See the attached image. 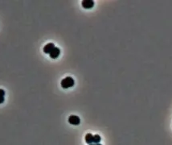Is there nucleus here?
<instances>
[{
	"label": "nucleus",
	"instance_id": "0eeeda50",
	"mask_svg": "<svg viewBox=\"0 0 172 145\" xmlns=\"http://www.w3.org/2000/svg\"><path fill=\"white\" fill-rule=\"evenodd\" d=\"M101 140H102V138H101V136H100L99 135H95V136H93V143H94V144L100 143Z\"/></svg>",
	"mask_w": 172,
	"mask_h": 145
},
{
	"label": "nucleus",
	"instance_id": "7ed1b4c3",
	"mask_svg": "<svg viewBox=\"0 0 172 145\" xmlns=\"http://www.w3.org/2000/svg\"><path fill=\"white\" fill-rule=\"evenodd\" d=\"M82 7L85 9H90L94 6V1L93 0H83L81 2Z\"/></svg>",
	"mask_w": 172,
	"mask_h": 145
},
{
	"label": "nucleus",
	"instance_id": "1a4fd4ad",
	"mask_svg": "<svg viewBox=\"0 0 172 145\" xmlns=\"http://www.w3.org/2000/svg\"><path fill=\"white\" fill-rule=\"evenodd\" d=\"M4 97H3V96H0V104H2V103H3V101H4Z\"/></svg>",
	"mask_w": 172,
	"mask_h": 145
},
{
	"label": "nucleus",
	"instance_id": "f03ea898",
	"mask_svg": "<svg viewBox=\"0 0 172 145\" xmlns=\"http://www.w3.org/2000/svg\"><path fill=\"white\" fill-rule=\"evenodd\" d=\"M68 123L72 125H79L80 123V119L77 115H71L68 118Z\"/></svg>",
	"mask_w": 172,
	"mask_h": 145
},
{
	"label": "nucleus",
	"instance_id": "39448f33",
	"mask_svg": "<svg viewBox=\"0 0 172 145\" xmlns=\"http://www.w3.org/2000/svg\"><path fill=\"white\" fill-rule=\"evenodd\" d=\"M54 48H55V45L53 43H48V45H46L45 46H44V52H45V53H48V54H49L53 49H54Z\"/></svg>",
	"mask_w": 172,
	"mask_h": 145
},
{
	"label": "nucleus",
	"instance_id": "9d476101",
	"mask_svg": "<svg viewBox=\"0 0 172 145\" xmlns=\"http://www.w3.org/2000/svg\"><path fill=\"white\" fill-rule=\"evenodd\" d=\"M95 145H102L101 143H97V144H95Z\"/></svg>",
	"mask_w": 172,
	"mask_h": 145
},
{
	"label": "nucleus",
	"instance_id": "6e6552de",
	"mask_svg": "<svg viewBox=\"0 0 172 145\" xmlns=\"http://www.w3.org/2000/svg\"><path fill=\"white\" fill-rule=\"evenodd\" d=\"M4 95H5V91L3 89H0V96L4 97Z\"/></svg>",
	"mask_w": 172,
	"mask_h": 145
},
{
	"label": "nucleus",
	"instance_id": "423d86ee",
	"mask_svg": "<svg viewBox=\"0 0 172 145\" xmlns=\"http://www.w3.org/2000/svg\"><path fill=\"white\" fill-rule=\"evenodd\" d=\"M85 142L88 144H92L93 143V136L91 133H88L85 136Z\"/></svg>",
	"mask_w": 172,
	"mask_h": 145
},
{
	"label": "nucleus",
	"instance_id": "20e7f679",
	"mask_svg": "<svg viewBox=\"0 0 172 145\" xmlns=\"http://www.w3.org/2000/svg\"><path fill=\"white\" fill-rule=\"evenodd\" d=\"M60 49L55 47L54 49L49 53V56L51 58H52V59H56V58L60 56Z\"/></svg>",
	"mask_w": 172,
	"mask_h": 145
},
{
	"label": "nucleus",
	"instance_id": "9b49d317",
	"mask_svg": "<svg viewBox=\"0 0 172 145\" xmlns=\"http://www.w3.org/2000/svg\"><path fill=\"white\" fill-rule=\"evenodd\" d=\"M89 145H95V144H93V143H92V144H89Z\"/></svg>",
	"mask_w": 172,
	"mask_h": 145
},
{
	"label": "nucleus",
	"instance_id": "f257e3e1",
	"mask_svg": "<svg viewBox=\"0 0 172 145\" xmlns=\"http://www.w3.org/2000/svg\"><path fill=\"white\" fill-rule=\"evenodd\" d=\"M75 84V81L73 80V78L71 77H67L65 78H64L62 81H61V86L62 88L64 89H68V88H70V87H73Z\"/></svg>",
	"mask_w": 172,
	"mask_h": 145
}]
</instances>
